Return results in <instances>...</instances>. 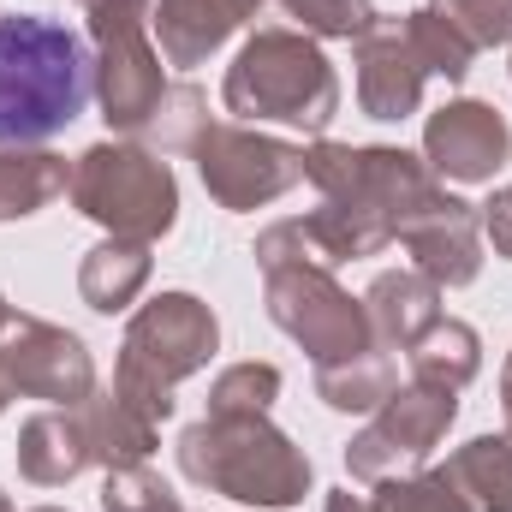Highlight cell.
I'll use <instances>...</instances> for the list:
<instances>
[{"instance_id":"1","label":"cell","mask_w":512,"mask_h":512,"mask_svg":"<svg viewBox=\"0 0 512 512\" xmlns=\"http://www.w3.org/2000/svg\"><path fill=\"white\" fill-rule=\"evenodd\" d=\"M304 179L322 191V209L298 215L328 268L376 256L399 239V227L441 191L423 155L393 143H304Z\"/></svg>"},{"instance_id":"2","label":"cell","mask_w":512,"mask_h":512,"mask_svg":"<svg viewBox=\"0 0 512 512\" xmlns=\"http://www.w3.org/2000/svg\"><path fill=\"white\" fill-rule=\"evenodd\" d=\"M96 96V54L42 12H0V149H42Z\"/></svg>"},{"instance_id":"3","label":"cell","mask_w":512,"mask_h":512,"mask_svg":"<svg viewBox=\"0 0 512 512\" xmlns=\"http://www.w3.org/2000/svg\"><path fill=\"white\" fill-rule=\"evenodd\" d=\"M173 453H179L185 483L262 512L298 507L316 483L310 453L286 429H274L268 411H256V417H197L179 435Z\"/></svg>"},{"instance_id":"4","label":"cell","mask_w":512,"mask_h":512,"mask_svg":"<svg viewBox=\"0 0 512 512\" xmlns=\"http://www.w3.org/2000/svg\"><path fill=\"white\" fill-rule=\"evenodd\" d=\"M221 102L233 120H251V126L274 120V126H298L322 137L328 120L340 114V72L316 48V36L268 24V30H251V42L227 66Z\"/></svg>"},{"instance_id":"5","label":"cell","mask_w":512,"mask_h":512,"mask_svg":"<svg viewBox=\"0 0 512 512\" xmlns=\"http://www.w3.org/2000/svg\"><path fill=\"white\" fill-rule=\"evenodd\" d=\"M215 346H221V322L197 292H155L126 322L114 387L143 417L167 423L173 417V387L191 382L197 370H209Z\"/></svg>"},{"instance_id":"6","label":"cell","mask_w":512,"mask_h":512,"mask_svg":"<svg viewBox=\"0 0 512 512\" xmlns=\"http://www.w3.org/2000/svg\"><path fill=\"white\" fill-rule=\"evenodd\" d=\"M72 209L90 215L96 227H108L114 239H167L179 221V179L173 167L143 149V143H90L72 161V185H66Z\"/></svg>"},{"instance_id":"7","label":"cell","mask_w":512,"mask_h":512,"mask_svg":"<svg viewBox=\"0 0 512 512\" xmlns=\"http://www.w3.org/2000/svg\"><path fill=\"white\" fill-rule=\"evenodd\" d=\"M84 24H90V48H96V102L102 120L120 137H143L155 120L167 78H161V54L149 42V12L155 0H78Z\"/></svg>"},{"instance_id":"8","label":"cell","mask_w":512,"mask_h":512,"mask_svg":"<svg viewBox=\"0 0 512 512\" xmlns=\"http://www.w3.org/2000/svg\"><path fill=\"white\" fill-rule=\"evenodd\" d=\"M262 304H268V322L316 370L340 364V358H358V352L376 346L364 298H352L334 280V268H274V274H262Z\"/></svg>"},{"instance_id":"9","label":"cell","mask_w":512,"mask_h":512,"mask_svg":"<svg viewBox=\"0 0 512 512\" xmlns=\"http://www.w3.org/2000/svg\"><path fill=\"white\" fill-rule=\"evenodd\" d=\"M197 179L203 191L227 209V215H251L280 203L292 185H304V143L268 137V131L233 126V120H209L191 143Z\"/></svg>"},{"instance_id":"10","label":"cell","mask_w":512,"mask_h":512,"mask_svg":"<svg viewBox=\"0 0 512 512\" xmlns=\"http://www.w3.org/2000/svg\"><path fill=\"white\" fill-rule=\"evenodd\" d=\"M453 423H459V393L453 387H429V382L393 387L370 411V423L346 441V471L358 483H387V477L423 471Z\"/></svg>"},{"instance_id":"11","label":"cell","mask_w":512,"mask_h":512,"mask_svg":"<svg viewBox=\"0 0 512 512\" xmlns=\"http://www.w3.org/2000/svg\"><path fill=\"white\" fill-rule=\"evenodd\" d=\"M0 370L18 399H48V405H84L96 393V358L90 346L42 316H18L0 334Z\"/></svg>"},{"instance_id":"12","label":"cell","mask_w":512,"mask_h":512,"mask_svg":"<svg viewBox=\"0 0 512 512\" xmlns=\"http://www.w3.org/2000/svg\"><path fill=\"white\" fill-rule=\"evenodd\" d=\"M512 155V126L507 114H495L489 102H447L429 114L423 126V161L435 179H453V185H483L507 167Z\"/></svg>"},{"instance_id":"13","label":"cell","mask_w":512,"mask_h":512,"mask_svg":"<svg viewBox=\"0 0 512 512\" xmlns=\"http://www.w3.org/2000/svg\"><path fill=\"white\" fill-rule=\"evenodd\" d=\"M352 66H358V108L370 120H411L429 84V66L405 30V18H376L358 42H352Z\"/></svg>"},{"instance_id":"14","label":"cell","mask_w":512,"mask_h":512,"mask_svg":"<svg viewBox=\"0 0 512 512\" xmlns=\"http://www.w3.org/2000/svg\"><path fill=\"white\" fill-rule=\"evenodd\" d=\"M399 245L411 251L417 274H429L441 292L447 286H471L483 274V221L465 197L453 191H435L405 227H399Z\"/></svg>"},{"instance_id":"15","label":"cell","mask_w":512,"mask_h":512,"mask_svg":"<svg viewBox=\"0 0 512 512\" xmlns=\"http://www.w3.org/2000/svg\"><path fill=\"white\" fill-rule=\"evenodd\" d=\"M251 18H256L251 0H155L149 30L161 42V60L191 72L209 54H221L233 42V30H245Z\"/></svg>"},{"instance_id":"16","label":"cell","mask_w":512,"mask_h":512,"mask_svg":"<svg viewBox=\"0 0 512 512\" xmlns=\"http://www.w3.org/2000/svg\"><path fill=\"white\" fill-rule=\"evenodd\" d=\"M364 316L382 352H411L435 322H441V286L417 268H387L364 292Z\"/></svg>"},{"instance_id":"17","label":"cell","mask_w":512,"mask_h":512,"mask_svg":"<svg viewBox=\"0 0 512 512\" xmlns=\"http://www.w3.org/2000/svg\"><path fill=\"white\" fill-rule=\"evenodd\" d=\"M96 459H90V435H84V417L78 405H54V411H36L24 417L18 429V477L36 483V489H66L72 477H84Z\"/></svg>"},{"instance_id":"18","label":"cell","mask_w":512,"mask_h":512,"mask_svg":"<svg viewBox=\"0 0 512 512\" xmlns=\"http://www.w3.org/2000/svg\"><path fill=\"white\" fill-rule=\"evenodd\" d=\"M78 417H84V435H90V459H96L102 471H114V465H143V459L155 453V441H161V423L143 417L114 382L96 387V393L78 405Z\"/></svg>"},{"instance_id":"19","label":"cell","mask_w":512,"mask_h":512,"mask_svg":"<svg viewBox=\"0 0 512 512\" xmlns=\"http://www.w3.org/2000/svg\"><path fill=\"white\" fill-rule=\"evenodd\" d=\"M149 268H155V256H149L143 239H114L108 233L96 251H84V262H78V298L96 316H120L149 286Z\"/></svg>"},{"instance_id":"20","label":"cell","mask_w":512,"mask_h":512,"mask_svg":"<svg viewBox=\"0 0 512 512\" xmlns=\"http://www.w3.org/2000/svg\"><path fill=\"white\" fill-rule=\"evenodd\" d=\"M66 185H72L66 155H54V149H0V221L42 215Z\"/></svg>"},{"instance_id":"21","label":"cell","mask_w":512,"mask_h":512,"mask_svg":"<svg viewBox=\"0 0 512 512\" xmlns=\"http://www.w3.org/2000/svg\"><path fill=\"white\" fill-rule=\"evenodd\" d=\"M441 471L471 501V512H512V435H477V441H465Z\"/></svg>"},{"instance_id":"22","label":"cell","mask_w":512,"mask_h":512,"mask_svg":"<svg viewBox=\"0 0 512 512\" xmlns=\"http://www.w3.org/2000/svg\"><path fill=\"white\" fill-rule=\"evenodd\" d=\"M411 382H429V387H471L477 382V370H483V340H477V328L471 322H453V316H441L411 352Z\"/></svg>"},{"instance_id":"23","label":"cell","mask_w":512,"mask_h":512,"mask_svg":"<svg viewBox=\"0 0 512 512\" xmlns=\"http://www.w3.org/2000/svg\"><path fill=\"white\" fill-rule=\"evenodd\" d=\"M393 387H399V376H393V352H382V346H370V352H358V358H340V364H322V370H316V399H322L328 411H352V417H370Z\"/></svg>"},{"instance_id":"24","label":"cell","mask_w":512,"mask_h":512,"mask_svg":"<svg viewBox=\"0 0 512 512\" xmlns=\"http://www.w3.org/2000/svg\"><path fill=\"white\" fill-rule=\"evenodd\" d=\"M209 126V102H203V90L197 84H167V96H161V108H155V120L143 126V149H155V155H173V149H185L191 155V143H197V131Z\"/></svg>"},{"instance_id":"25","label":"cell","mask_w":512,"mask_h":512,"mask_svg":"<svg viewBox=\"0 0 512 512\" xmlns=\"http://www.w3.org/2000/svg\"><path fill=\"white\" fill-rule=\"evenodd\" d=\"M405 30H411V42H417V54H423V66H429V78H447V84H465L471 78V60H477V48L435 12V6H417L411 18H405Z\"/></svg>"},{"instance_id":"26","label":"cell","mask_w":512,"mask_h":512,"mask_svg":"<svg viewBox=\"0 0 512 512\" xmlns=\"http://www.w3.org/2000/svg\"><path fill=\"white\" fill-rule=\"evenodd\" d=\"M280 399V370L274 364H233L209 382V411L203 417H256Z\"/></svg>"},{"instance_id":"27","label":"cell","mask_w":512,"mask_h":512,"mask_svg":"<svg viewBox=\"0 0 512 512\" xmlns=\"http://www.w3.org/2000/svg\"><path fill=\"white\" fill-rule=\"evenodd\" d=\"M376 512H471V501L453 489V477L435 465V471H405V477H387L376 483Z\"/></svg>"},{"instance_id":"28","label":"cell","mask_w":512,"mask_h":512,"mask_svg":"<svg viewBox=\"0 0 512 512\" xmlns=\"http://www.w3.org/2000/svg\"><path fill=\"white\" fill-rule=\"evenodd\" d=\"M280 12L316 42H358L382 18L370 0H280Z\"/></svg>"},{"instance_id":"29","label":"cell","mask_w":512,"mask_h":512,"mask_svg":"<svg viewBox=\"0 0 512 512\" xmlns=\"http://www.w3.org/2000/svg\"><path fill=\"white\" fill-rule=\"evenodd\" d=\"M102 512H185V501L149 465H114L102 483Z\"/></svg>"},{"instance_id":"30","label":"cell","mask_w":512,"mask_h":512,"mask_svg":"<svg viewBox=\"0 0 512 512\" xmlns=\"http://www.w3.org/2000/svg\"><path fill=\"white\" fill-rule=\"evenodd\" d=\"M429 6H435L477 54L512 42V0H429Z\"/></svg>"},{"instance_id":"31","label":"cell","mask_w":512,"mask_h":512,"mask_svg":"<svg viewBox=\"0 0 512 512\" xmlns=\"http://www.w3.org/2000/svg\"><path fill=\"white\" fill-rule=\"evenodd\" d=\"M477 221H483V233H489L495 256H507L512 262V185H501V191L477 209Z\"/></svg>"},{"instance_id":"32","label":"cell","mask_w":512,"mask_h":512,"mask_svg":"<svg viewBox=\"0 0 512 512\" xmlns=\"http://www.w3.org/2000/svg\"><path fill=\"white\" fill-rule=\"evenodd\" d=\"M501 411H507V435H512V352H507V364H501Z\"/></svg>"},{"instance_id":"33","label":"cell","mask_w":512,"mask_h":512,"mask_svg":"<svg viewBox=\"0 0 512 512\" xmlns=\"http://www.w3.org/2000/svg\"><path fill=\"white\" fill-rule=\"evenodd\" d=\"M6 399H12V382H6V370H0V411H6Z\"/></svg>"},{"instance_id":"34","label":"cell","mask_w":512,"mask_h":512,"mask_svg":"<svg viewBox=\"0 0 512 512\" xmlns=\"http://www.w3.org/2000/svg\"><path fill=\"white\" fill-rule=\"evenodd\" d=\"M6 322H12V304H6V298H0V334H6Z\"/></svg>"},{"instance_id":"35","label":"cell","mask_w":512,"mask_h":512,"mask_svg":"<svg viewBox=\"0 0 512 512\" xmlns=\"http://www.w3.org/2000/svg\"><path fill=\"white\" fill-rule=\"evenodd\" d=\"M0 512H12V495H6V489H0Z\"/></svg>"},{"instance_id":"36","label":"cell","mask_w":512,"mask_h":512,"mask_svg":"<svg viewBox=\"0 0 512 512\" xmlns=\"http://www.w3.org/2000/svg\"><path fill=\"white\" fill-rule=\"evenodd\" d=\"M36 512H66V507H36Z\"/></svg>"},{"instance_id":"37","label":"cell","mask_w":512,"mask_h":512,"mask_svg":"<svg viewBox=\"0 0 512 512\" xmlns=\"http://www.w3.org/2000/svg\"><path fill=\"white\" fill-rule=\"evenodd\" d=\"M251 6H256V12H262V0H251Z\"/></svg>"}]
</instances>
